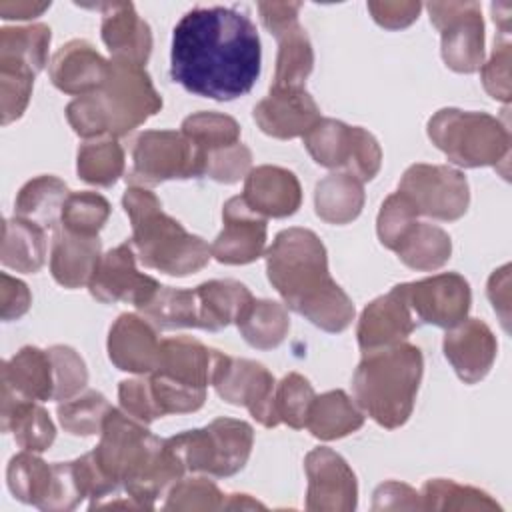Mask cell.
I'll return each mask as SVG.
<instances>
[{
    "label": "cell",
    "mask_w": 512,
    "mask_h": 512,
    "mask_svg": "<svg viewBox=\"0 0 512 512\" xmlns=\"http://www.w3.org/2000/svg\"><path fill=\"white\" fill-rule=\"evenodd\" d=\"M422 368L420 348L408 342L364 352L352 376L356 404L382 428H400L412 414Z\"/></svg>",
    "instance_id": "4"
},
{
    "label": "cell",
    "mask_w": 512,
    "mask_h": 512,
    "mask_svg": "<svg viewBox=\"0 0 512 512\" xmlns=\"http://www.w3.org/2000/svg\"><path fill=\"white\" fill-rule=\"evenodd\" d=\"M34 72L18 62H0V114L2 124L18 120L30 100Z\"/></svg>",
    "instance_id": "46"
},
{
    "label": "cell",
    "mask_w": 512,
    "mask_h": 512,
    "mask_svg": "<svg viewBox=\"0 0 512 512\" xmlns=\"http://www.w3.org/2000/svg\"><path fill=\"white\" fill-rule=\"evenodd\" d=\"M68 186L56 178V176H36L32 180H28L18 196H16V204H14V212L20 218H26L38 226L46 228H56L60 224V216H62V208L64 202L68 198Z\"/></svg>",
    "instance_id": "32"
},
{
    "label": "cell",
    "mask_w": 512,
    "mask_h": 512,
    "mask_svg": "<svg viewBox=\"0 0 512 512\" xmlns=\"http://www.w3.org/2000/svg\"><path fill=\"white\" fill-rule=\"evenodd\" d=\"M224 508H264V504L252 500L248 494H228Z\"/></svg>",
    "instance_id": "60"
},
{
    "label": "cell",
    "mask_w": 512,
    "mask_h": 512,
    "mask_svg": "<svg viewBox=\"0 0 512 512\" xmlns=\"http://www.w3.org/2000/svg\"><path fill=\"white\" fill-rule=\"evenodd\" d=\"M0 260L16 272H38L46 260V230L20 216L4 220Z\"/></svg>",
    "instance_id": "31"
},
{
    "label": "cell",
    "mask_w": 512,
    "mask_h": 512,
    "mask_svg": "<svg viewBox=\"0 0 512 512\" xmlns=\"http://www.w3.org/2000/svg\"><path fill=\"white\" fill-rule=\"evenodd\" d=\"M122 206L132 224L130 244L146 268L170 276H188L202 270L212 258L210 246L168 216L156 194L148 188H126Z\"/></svg>",
    "instance_id": "5"
},
{
    "label": "cell",
    "mask_w": 512,
    "mask_h": 512,
    "mask_svg": "<svg viewBox=\"0 0 512 512\" xmlns=\"http://www.w3.org/2000/svg\"><path fill=\"white\" fill-rule=\"evenodd\" d=\"M488 298L494 310L500 314L504 328L508 326V310H510V266L504 264L502 268L494 270L488 280Z\"/></svg>",
    "instance_id": "58"
},
{
    "label": "cell",
    "mask_w": 512,
    "mask_h": 512,
    "mask_svg": "<svg viewBox=\"0 0 512 512\" xmlns=\"http://www.w3.org/2000/svg\"><path fill=\"white\" fill-rule=\"evenodd\" d=\"M226 496L208 478L178 480L166 494L164 510H220Z\"/></svg>",
    "instance_id": "49"
},
{
    "label": "cell",
    "mask_w": 512,
    "mask_h": 512,
    "mask_svg": "<svg viewBox=\"0 0 512 512\" xmlns=\"http://www.w3.org/2000/svg\"><path fill=\"white\" fill-rule=\"evenodd\" d=\"M32 304V294L28 290V286L18 280L12 278L10 274L2 272L0 274V314L4 322L10 320H18L20 316H24L28 312Z\"/></svg>",
    "instance_id": "55"
},
{
    "label": "cell",
    "mask_w": 512,
    "mask_h": 512,
    "mask_svg": "<svg viewBox=\"0 0 512 512\" xmlns=\"http://www.w3.org/2000/svg\"><path fill=\"white\" fill-rule=\"evenodd\" d=\"M110 402L104 394L96 390H86L70 400L58 404V420L60 426L72 436H92L100 434L102 422L110 412Z\"/></svg>",
    "instance_id": "42"
},
{
    "label": "cell",
    "mask_w": 512,
    "mask_h": 512,
    "mask_svg": "<svg viewBox=\"0 0 512 512\" xmlns=\"http://www.w3.org/2000/svg\"><path fill=\"white\" fill-rule=\"evenodd\" d=\"M486 92L502 102L510 100V44L498 42L486 64L480 66Z\"/></svg>",
    "instance_id": "54"
},
{
    "label": "cell",
    "mask_w": 512,
    "mask_h": 512,
    "mask_svg": "<svg viewBox=\"0 0 512 512\" xmlns=\"http://www.w3.org/2000/svg\"><path fill=\"white\" fill-rule=\"evenodd\" d=\"M236 326L252 348L270 350L286 338L290 330V318L282 304L274 300L252 298L236 318Z\"/></svg>",
    "instance_id": "35"
},
{
    "label": "cell",
    "mask_w": 512,
    "mask_h": 512,
    "mask_svg": "<svg viewBox=\"0 0 512 512\" xmlns=\"http://www.w3.org/2000/svg\"><path fill=\"white\" fill-rule=\"evenodd\" d=\"M260 36L246 10L192 8L172 32L170 76L184 90L228 102L260 76Z\"/></svg>",
    "instance_id": "1"
},
{
    "label": "cell",
    "mask_w": 512,
    "mask_h": 512,
    "mask_svg": "<svg viewBox=\"0 0 512 512\" xmlns=\"http://www.w3.org/2000/svg\"><path fill=\"white\" fill-rule=\"evenodd\" d=\"M420 508L426 510H498L500 506L486 492L456 484L454 480L434 478L422 486Z\"/></svg>",
    "instance_id": "41"
},
{
    "label": "cell",
    "mask_w": 512,
    "mask_h": 512,
    "mask_svg": "<svg viewBox=\"0 0 512 512\" xmlns=\"http://www.w3.org/2000/svg\"><path fill=\"white\" fill-rule=\"evenodd\" d=\"M148 380H150V390H152V396H154L160 416L196 412L202 408V404L206 400V390L178 384L164 374L152 372Z\"/></svg>",
    "instance_id": "50"
},
{
    "label": "cell",
    "mask_w": 512,
    "mask_h": 512,
    "mask_svg": "<svg viewBox=\"0 0 512 512\" xmlns=\"http://www.w3.org/2000/svg\"><path fill=\"white\" fill-rule=\"evenodd\" d=\"M362 424V412L342 390H330L322 396H314L306 418V428L320 440H336L348 436Z\"/></svg>",
    "instance_id": "33"
},
{
    "label": "cell",
    "mask_w": 512,
    "mask_h": 512,
    "mask_svg": "<svg viewBox=\"0 0 512 512\" xmlns=\"http://www.w3.org/2000/svg\"><path fill=\"white\" fill-rule=\"evenodd\" d=\"M180 132L204 154L240 142V126L232 116L220 112H196L182 122Z\"/></svg>",
    "instance_id": "43"
},
{
    "label": "cell",
    "mask_w": 512,
    "mask_h": 512,
    "mask_svg": "<svg viewBox=\"0 0 512 512\" xmlns=\"http://www.w3.org/2000/svg\"><path fill=\"white\" fill-rule=\"evenodd\" d=\"M428 138L464 168L496 166L510 156L508 126L486 112L442 108L428 120Z\"/></svg>",
    "instance_id": "6"
},
{
    "label": "cell",
    "mask_w": 512,
    "mask_h": 512,
    "mask_svg": "<svg viewBox=\"0 0 512 512\" xmlns=\"http://www.w3.org/2000/svg\"><path fill=\"white\" fill-rule=\"evenodd\" d=\"M368 10L376 24L388 30H400L410 26L420 10V2H368Z\"/></svg>",
    "instance_id": "56"
},
{
    "label": "cell",
    "mask_w": 512,
    "mask_h": 512,
    "mask_svg": "<svg viewBox=\"0 0 512 512\" xmlns=\"http://www.w3.org/2000/svg\"><path fill=\"white\" fill-rule=\"evenodd\" d=\"M108 356L118 370L152 374L160 358L156 328L138 314H120L108 334Z\"/></svg>",
    "instance_id": "23"
},
{
    "label": "cell",
    "mask_w": 512,
    "mask_h": 512,
    "mask_svg": "<svg viewBox=\"0 0 512 512\" xmlns=\"http://www.w3.org/2000/svg\"><path fill=\"white\" fill-rule=\"evenodd\" d=\"M416 328V318L406 302L402 284L394 286L386 296L372 300L356 328L362 352L404 342Z\"/></svg>",
    "instance_id": "20"
},
{
    "label": "cell",
    "mask_w": 512,
    "mask_h": 512,
    "mask_svg": "<svg viewBox=\"0 0 512 512\" xmlns=\"http://www.w3.org/2000/svg\"><path fill=\"white\" fill-rule=\"evenodd\" d=\"M118 398H120L122 410L128 416L140 420L142 424H150L156 418H162L150 390V380H144V378L122 380L118 386Z\"/></svg>",
    "instance_id": "53"
},
{
    "label": "cell",
    "mask_w": 512,
    "mask_h": 512,
    "mask_svg": "<svg viewBox=\"0 0 512 512\" xmlns=\"http://www.w3.org/2000/svg\"><path fill=\"white\" fill-rule=\"evenodd\" d=\"M86 498L76 470L74 460L72 462H56L52 464V486L50 494L40 510H54V512H66L76 508Z\"/></svg>",
    "instance_id": "52"
},
{
    "label": "cell",
    "mask_w": 512,
    "mask_h": 512,
    "mask_svg": "<svg viewBox=\"0 0 512 512\" xmlns=\"http://www.w3.org/2000/svg\"><path fill=\"white\" fill-rule=\"evenodd\" d=\"M430 22L440 30L444 64L462 74L480 70L484 60V22L478 2H432Z\"/></svg>",
    "instance_id": "12"
},
{
    "label": "cell",
    "mask_w": 512,
    "mask_h": 512,
    "mask_svg": "<svg viewBox=\"0 0 512 512\" xmlns=\"http://www.w3.org/2000/svg\"><path fill=\"white\" fill-rule=\"evenodd\" d=\"M140 312L158 330L200 328V304L196 290L160 286Z\"/></svg>",
    "instance_id": "36"
},
{
    "label": "cell",
    "mask_w": 512,
    "mask_h": 512,
    "mask_svg": "<svg viewBox=\"0 0 512 512\" xmlns=\"http://www.w3.org/2000/svg\"><path fill=\"white\" fill-rule=\"evenodd\" d=\"M54 372V396L52 400L64 402L80 394L88 382V370L82 356L64 344L48 348Z\"/></svg>",
    "instance_id": "48"
},
{
    "label": "cell",
    "mask_w": 512,
    "mask_h": 512,
    "mask_svg": "<svg viewBox=\"0 0 512 512\" xmlns=\"http://www.w3.org/2000/svg\"><path fill=\"white\" fill-rule=\"evenodd\" d=\"M250 164L252 154L248 146L238 142L208 152L204 160V176L222 184H234L250 172Z\"/></svg>",
    "instance_id": "51"
},
{
    "label": "cell",
    "mask_w": 512,
    "mask_h": 512,
    "mask_svg": "<svg viewBox=\"0 0 512 512\" xmlns=\"http://www.w3.org/2000/svg\"><path fill=\"white\" fill-rule=\"evenodd\" d=\"M50 8V2H0V16L4 20H28L40 16Z\"/></svg>",
    "instance_id": "59"
},
{
    "label": "cell",
    "mask_w": 512,
    "mask_h": 512,
    "mask_svg": "<svg viewBox=\"0 0 512 512\" xmlns=\"http://www.w3.org/2000/svg\"><path fill=\"white\" fill-rule=\"evenodd\" d=\"M166 440L184 470L222 478L244 468L252 452L254 430L244 420L216 418L204 428L186 430Z\"/></svg>",
    "instance_id": "7"
},
{
    "label": "cell",
    "mask_w": 512,
    "mask_h": 512,
    "mask_svg": "<svg viewBox=\"0 0 512 512\" xmlns=\"http://www.w3.org/2000/svg\"><path fill=\"white\" fill-rule=\"evenodd\" d=\"M420 508V494L400 482H384L374 492V510Z\"/></svg>",
    "instance_id": "57"
},
{
    "label": "cell",
    "mask_w": 512,
    "mask_h": 512,
    "mask_svg": "<svg viewBox=\"0 0 512 512\" xmlns=\"http://www.w3.org/2000/svg\"><path fill=\"white\" fill-rule=\"evenodd\" d=\"M300 2H260V18L266 30L278 40L274 84L270 88H304L314 66L312 44L298 24Z\"/></svg>",
    "instance_id": "10"
},
{
    "label": "cell",
    "mask_w": 512,
    "mask_h": 512,
    "mask_svg": "<svg viewBox=\"0 0 512 512\" xmlns=\"http://www.w3.org/2000/svg\"><path fill=\"white\" fill-rule=\"evenodd\" d=\"M8 488L16 500L42 508L52 486V466L34 452H20L12 456L6 468Z\"/></svg>",
    "instance_id": "38"
},
{
    "label": "cell",
    "mask_w": 512,
    "mask_h": 512,
    "mask_svg": "<svg viewBox=\"0 0 512 512\" xmlns=\"http://www.w3.org/2000/svg\"><path fill=\"white\" fill-rule=\"evenodd\" d=\"M316 214L328 224H348L362 212V182L346 172L330 174L316 184Z\"/></svg>",
    "instance_id": "34"
},
{
    "label": "cell",
    "mask_w": 512,
    "mask_h": 512,
    "mask_svg": "<svg viewBox=\"0 0 512 512\" xmlns=\"http://www.w3.org/2000/svg\"><path fill=\"white\" fill-rule=\"evenodd\" d=\"M222 360V352L204 346L200 340L174 336L160 340V358L154 372L178 384L206 390V386L214 382Z\"/></svg>",
    "instance_id": "22"
},
{
    "label": "cell",
    "mask_w": 512,
    "mask_h": 512,
    "mask_svg": "<svg viewBox=\"0 0 512 512\" xmlns=\"http://www.w3.org/2000/svg\"><path fill=\"white\" fill-rule=\"evenodd\" d=\"M200 304V328L222 330L236 322L242 310L254 298L238 280H208L194 288Z\"/></svg>",
    "instance_id": "30"
},
{
    "label": "cell",
    "mask_w": 512,
    "mask_h": 512,
    "mask_svg": "<svg viewBox=\"0 0 512 512\" xmlns=\"http://www.w3.org/2000/svg\"><path fill=\"white\" fill-rule=\"evenodd\" d=\"M218 396L234 406H244L254 420L266 428L278 426L274 416V376L260 362L246 358L224 360L212 382Z\"/></svg>",
    "instance_id": "14"
},
{
    "label": "cell",
    "mask_w": 512,
    "mask_h": 512,
    "mask_svg": "<svg viewBox=\"0 0 512 512\" xmlns=\"http://www.w3.org/2000/svg\"><path fill=\"white\" fill-rule=\"evenodd\" d=\"M314 400V390L310 382L290 372L274 388V416L278 424H288L294 430L306 428V418L310 404Z\"/></svg>",
    "instance_id": "45"
},
{
    "label": "cell",
    "mask_w": 512,
    "mask_h": 512,
    "mask_svg": "<svg viewBox=\"0 0 512 512\" xmlns=\"http://www.w3.org/2000/svg\"><path fill=\"white\" fill-rule=\"evenodd\" d=\"M2 396L30 402L52 400L54 372L48 350L36 346L20 348L2 362Z\"/></svg>",
    "instance_id": "28"
},
{
    "label": "cell",
    "mask_w": 512,
    "mask_h": 512,
    "mask_svg": "<svg viewBox=\"0 0 512 512\" xmlns=\"http://www.w3.org/2000/svg\"><path fill=\"white\" fill-rule=\"evenodd\" d=\"M398 192L412 200L420 216L442 222H452L464 216L470 202L464 174L438 164L410 166L398 184Z\"/></svg>",
    "instance_id": "11"
},
{
    "label": "cell",
    "mask_w": 512,
    "mask_h": 512,
    "mask_svg": "<svg viewBox=\"0 0 512 512\" xmlns=\"http://www.w3.org/2000/svg\"><path fill=\"white\" fill-rule=\"evenodd\" d=\"M264 256L268 280L290 310L332 334L350 326L354 304L332 280L326 248L312 230L278 232Z\"/></svg>",
    "instance_id": "2"
},
{
    "label": "cell",
    "mask_w": 512,
    "mask_h": 512,
    "mask_svg": "<svg viewBox=\"0 0 512 512\" xmlns=\"http://www.w3.org/2000/svg\"><path fill=\"white\" fill-rule=\"evenodd\" d=\"M224 228L210 246L212 256L222 264H250L266 248V218L256 214L242 196H234L222 210Z\"/></svg>",
    "instance_id": "18"
},
{
    "label": "cell",
    "mask_w": 512,
    "mask_h": 512,
    "mask_svg": "<svg viewBox=\"0 0 512 512\" xmlns=\"http://www.w3.org/2000/svg\"><path fill=\"white\" fill-rule=\"evenodd\" d=\"M102 12V40L108 46L112 60L142 66L152 50L150 26L138 16L132 2L98 4Z\"/></svg>",
    "instance_id": "26"
},
{
    "label": "cell",
    "mask_w": 512,
    "mask_h": 512,
    "mask_svg": "<svg viewBox=\"0 0 512 512\" xmlns=\"http://www.w3.org/2000/svg\"><path fill=\"white\" fill-rule=\"evenodd\" d=\"M308 476L306 508L318 512H348L356 508V476L348 462L330 448H314L304 460Z\"/></svg>",
    "instance_id": "17"
},
{
    "label": "cell",
    "mask_w": 512,
    "mask_h": 512,
    "mask_svg": "<svg viewBox=\"0 0 512 512\" xmlns=\"http://www.w3.org/2000/svg\"><path fill=\"white\" fill-rule=\"evenodd\" d=\"M2 432H12L16 444L28 452H44L56 438L48 412L30 400L0 396Z\"/></svg>",
    "instance_id": "29"
},
{
    "label": "cell",
    "mask_w": 512,
    "mask_h": 512,
    "mask_svg": "<svg viewBox=\"0 0 512 512\" xmlns=\"http://www.w3.org/2000/svg\"><path fill=\"white\" fill-rule=\"evenodd\" d=\"M108 216H110V204L104 196L88 190L70 192L64 202L58 226H62L72 234L98 236Z\"/></svg>",
    "instance_id": "44"
},
{
    "label": "cell",
    "mask_w": 512,
    "mask_h": 512,
    "mask_svg": "<svg viewBox=\"0 0 512 512\" xmlns=\"http://www.w3.org/2000/svg\"><path fill=\"white\" fill-rule=\"evenodd\" d=\"M134 166L128 174L132 186H156L166 180L204 176V154L176 130H146L132 152Z\"/></svg>",
    "instance_id": "9"
},
{
    "label": "cell",
    "mask_w": 512,
    "mask_h": 512,
    "mask_svg": "<svg viewBox=\"0 0 512 512\" xmlns=\"http://www.w3.org/2000/svg\"><path fill=\"white\" fill-rule=\"evenodd\" d=\"M320 118L318 104L304 88H270L268 96L254 106L260 130L280 140L304 136Z\"/></svg>",
    "instance_id": "19"
},
{
    "label": "cell",
    "mask_w": 512,
    "mask_h": 512,
    "mask_svg": "<svg viewBox=\"0 0 512 512\" xmlns=\"http://www.w3.org/2000/svg\"><path fill=\"white\" fill-rule=\"evenodd\" d=\"M442 348L458 378L466 384H476L490 372L498 344L482 320L466 318L446 332Z\"/></svg>",
    "instance_id": "21"
},
{
    "label": "cell",
    "mask_w": 512,
    "mask_h": 512,
    "mask_svg": "<svg viewBox=\"0 0 512 512\" xmlns=\"http://www.w3.org/2000/svg\"><path fill=\"white\" fill-rule=\"evenodd\" d=\"M160 284L136 268V254L130 242H124L106 252L94 276L88 282L90 294L102 304H132L138 310L146 306Z\"/></svg>",
    "instance_id": "16"
},
{
    "label": "cell",
    "mask_w": 512,
    "mask_h": 512,
    "mask_svg": "<svg viewBox=\"0 0 512 512\" xmlns=\"http://www.w3.org/2000/svg\"><path fill=\"white\" fill-rule=\"evenodd\" d=\"M50 28L46 24L0 30V62H18L38 74L48 62Z\"/></svg>",
    "instance_id": "39"
},
{
    "label": "cell",
    "mask_w": 512,
    "mask_h": 512,
    "mask_svg": "<svg viewBox=\"0 0 512 512\" xmlns=\"http://www.w3.org/2000/svg\"><path fill=\"white\" fill-rule=\"evenodd\" d=\"M394 252L408 268L428 272L438 270L448 262L452 242L442 228L428 222H416Z\"/></svg>",
    "instance_id": "37"
},
{
    "label": "cell",
    "mask_w": 512,
    "mask_h": 512,
    "mask_svg": "<svg viewBox=\"0 0 512 512\" xmlns=\"http://www.w3.org/2000/svg\"><path fill=\"white\" fill-rule=\"evenodd\" d=\"M242 200L264 218H286L300 208L302 190L294 172L264 164L246 174Z\"/></svg>",
    "instance_id": "25"
},
{
    "label": "cell",
    "mask_w": 512,
    "mask_h": 512,
    "mask_svg": "<svg viewBox=\"0 0 512 512\" xmlns=\"http://www.w3.org/2000/svg\"><path fill=\"white\" fill-rule=\"evenodd\" d=\"M304 146L316 164L342 170L360 182L372 180L382 164L378 140L360 126L320 118L304 136Z\"/></svg>",
    "instance_id": "8"
},
{
    "label": "cell",
    "mask_w": 512,
    "mask_h": 512,
    "mask_svg": "<svg viewBox=\"0 0 512 512\" xmlns=\"http://www.w3.org/2000/svg\"><path fill=\"white\" fill-rule=\"evenodd\" d=\"M156 438L158 436H154L140 420L128 416L124 410L110 408L92 456L100 470L120 486L146 458Z\"/></svg>",
    "instance_id": "13"
},
{
    "label": "cell",
    "mask_w": 512,
    "mask_h": 512,
    "mask_svg": "<svg viewBox=\"0 0 512 512\" xmlns=\"http://www.w3.org/2000/svg\"><path fill=\"white\" fill-rule=\"evenodd\" d=\"M102 258V246L98 236H80L54 228L52 248H50V272L52 278L64 288L88 286L94 276L98 262Z\"/></svg>",
    "instance_id": "27"
},
{
    "label": "cell",
    "mask_w": 512,
    "mask_h": 512,
    "mask_svg": "<svg viewBox=\"0 0 512 512\" xmlns=\"http://www.w3.org/2000/svg\"><path fill=\"white\" fill-rule=\"evenodd\" d=\"M160 108L162 98L142 66L110 60L106 82L98 90L74 98L66 106V118L82 138H120Z\"/></svg>",
    "instance_id": "3"
},
{
    "label": "cell",
    "mask_w": 512,
    "mask_h": 512,
    "mask_svg": "<svg viewBox=\"0 0 512 512\" xmlns=\"http://www.w3.org/2000/svg\"><path fill=\"white\" fill-rule=\"evenodd\" d=\"M110 72V60L86 40H70L50 60V80L64 94L84 96L98 90Z\"/></svg>",
    "instance_id": "24"
},
{
    "label": "cell",
    "mask_w": 512,
    "mask_h": 512,
    "mask_svg": "<svg viewBox=\"0 0 512 512\" xmlns=\"http://www.w3.org/2000/svg\"><path fill=\"white\" fill-rule=\"evenodd\" d=\"M402 290L416 320L446 330L466 320L472 302L468 282L456 272L408 282Z\"/></svg>",
    "instance_id": "15"
},
{
    "label": "cell",
    "mask_w": 512,
    "mask_h": 512,
    "mask_svg": "<svg viewBox=\"0 0 512 512\" xmlns=\"http://www.w3.org/2000/svg\"><path fill=\"white\" fill-rule=\"evenodd\" d=\"M78 176L94 186H112L124 172V150L116 138L88 140L78 150Z\"/></svg>",
    "instance_id": "40"
},
{
    "label": "cell",
    "mask_w": 512,
    "mask_h": 512,
    "mask_svg": "<svg viewBox=\"0 0 512 512\" xmlns=\"http://www.w3.org/2000/svg\"><path fill=\"white\" fill-rule=\"evenodd\" d=\"M418 210L412 204V200L402 194L394 192L390 194L378 212L376 220V232L380 242L388 250H396L398 244L404 240V236L410 232V228L418 222Z\"/></svg>",
    "instance_id": "47"
}]
</instances>
